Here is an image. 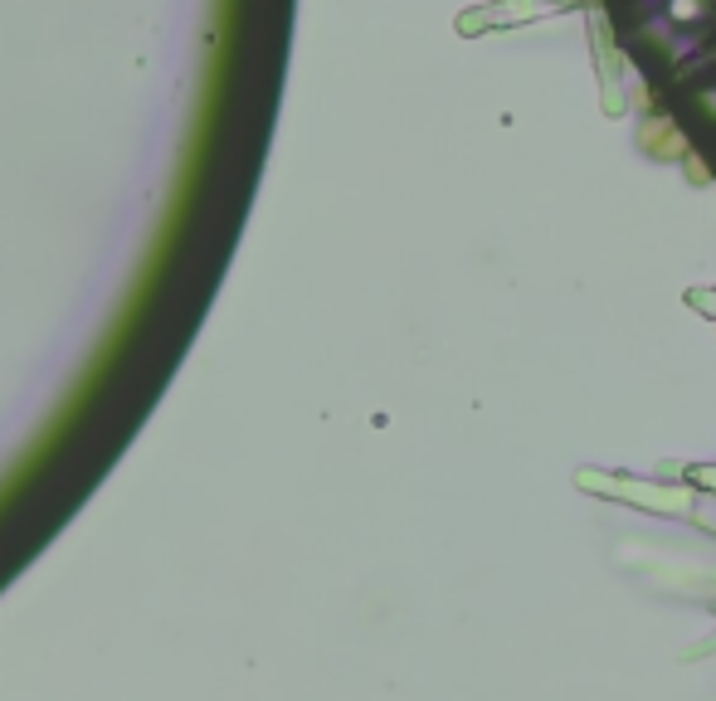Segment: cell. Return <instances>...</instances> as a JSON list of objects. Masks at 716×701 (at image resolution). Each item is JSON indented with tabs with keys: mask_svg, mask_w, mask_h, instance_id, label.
<instances>
[]
</instances>
